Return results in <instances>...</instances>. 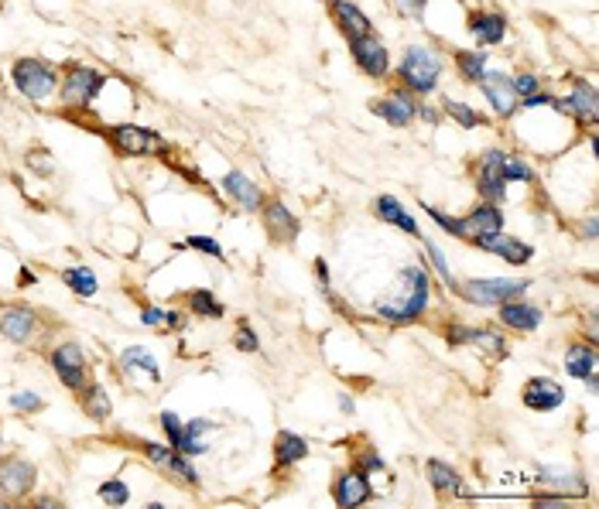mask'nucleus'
Listing matches in <instances>:
<instances>
[{
	"label": "nucleus",
	"instance_id": "43",
	"mask_svg": "<svg viewBox=\"0 0 599 509\" xmlns=\"http://www.w3.org/2000/svg\"><path fill=\"white\" fill-rule=\"evenodd\" d=\"M401 14H411V18H421L425 14V0H394Z\"/></svg>",
	"mask_w": 599,
	"mask_h": 509
},
{
	"label": "nucleus",
	"instance_id": "47",
	"mask_svg": "<svg viewBox=\"0 0 599 509\" xmlns=\"http://www.w3.org/2000/svg\"><path fill=\"white\" fill-rule=\"evenodd\" d=\"M439 117H442V113H435V110H432V106H425V120H432V124H435V120H439Z\"/></svg>",
	"mask_w": 599,
	"mask_h": 509
},
{
	"label": "nucleus",
	"instance_id": "15",
	"mask_svg": "<svg viewBox=\"0 0 599 509\" xmlns=\"http://www.w3.org/2000/svg\"><path fill=\"white\" fill-rule=\"evenodd\" d=\"M476 247L487 250V254H496L500 260H507V263H514V267H521V263H527V260L534 256V250H531L527 243L514 239V236H503V230L490 232V236H480Z\"/></svg>",
	"mask_w": 599,
	"mask_h": 509
},
{
	"label": "nucleus",
	"instance_id": "34",
	"mask_svg": "<svg viewBox=\"0 0 599 509\" xmlns=\"http://www.w3.org/2000/svg\"><path fill=\"white\" fill-rule=\"evenodd\" d=\"M100 499H104L106 506H127L131 503V489L124 479H110V482L100 485Z\"/></svg>",
	"mask_w": 599,
	"mask_h": 509
},
{
	"label": "nucleus",
	"instance_id": "16",
	"mask_svg": "<svg viewBox=\"0 0 599 509\" xmlns=\"http://www.w3.org/2000/svg\"><path fill=\"white\" fill-rule=\"evenodd\" d=\"M35 331H38V315L31 308H7V311H0V335L4 338L25 346V342L35 338Z\"/></svg>",
	"mask_w": 599,
	"mask_h": 509
},
{
	"label": "nucleus",
	"instance_id": "41",
	"mask_svg": "<svg viewBox=\"0 0 599 509\" xmlns=\"http://www.w3.org/2000/svg\"><path fill=\"white\" fill-rule=\"evenodd\" d=\"M236 349H240V353H257V349H261V346H257V335L247 329V322L236 331Z\"/></svg>",
	"mask_w": 599,
	"mask_h": 509
},
{
	"label": "nucleus",
	"instance_id": "19",
	"mask_svg": "<svg viewBox=\"0 0 599 509\" xmlns=\"http://www.w3.org/2000/svg\"><path fill=\"white\" fill-rule=\"evenodd\" d=\"M333 499L336 506L349 509V506H364L370 499V482H366L364 472H346L336 479V489H333Z\"/></svg>",
	"mask_w": 599,
	"mask_h": 509
},
{
	"label": "nucleus",
	"instance_id": "28",
	"mask_svg": "<svg viewBox=\"0 0 599 509\" xmlns=\"http://www.w3.org/2000/svg\"><path fill=\"white\" fill-rule=\"evenodd\" d=\"M79 404H82V410H86L93 421H106V417L113 414L110 393H106L100 383H86V386L79 390Z\"/></svg>",
	"mask_w": 599,
	"mask_h": 509
},
{
	"label": "nucleus",
	"instance_id": "39",
	"mask_svg": "<svg viewBox=\"0 0 599 509\" xmlns=\"http://www.w3.org/2000/svg\"><path fill=\"white\" fill-rule=\"evenodd\" d=\"M11 407L21 410V414H38V410L45 407V400H42L38 393H14V397H11Z\"/></svg>",
	"mask_w": 599,
	"mask_h": 509
},
{
	"label": "nucleus",
	"instance_id": "5",
	"mask_svg": "<svg viewBox=\"0 0 599 509\" xmlns=\"http://www.w3.org/2000/svg\"><path fill=\"white\" fill-rule=\"evenodd\" d=\"M110 144L120 154H131V157H141V154H165V137L155 133L148 127H137V124H117L110 127Z\"/></svg>",
	"mask_w": 599,
	"mask_h": 509
},
{
	"label": "nucleus",
	"instance_id": "18",
	"mask_svg": "<svg viewBox=\"0 0 599 509\" xmlns=\"http://www.w3.org/2000/svg\"><path fill=\"white\" fill-rule=\"evenodd\" d=\"M373 113L384 117L391 127H408V124L415 120L418 106L404 89H397V93H388L384 100H373Z\"/></svg>",
	"mask_w": 599,
	"mask_h": 509
},
{
	"label": "nucleus",
	"instance_id": "9",
	"mask_svg": "<svg viewBox=\"0 0 599 509\" xmlns=\"http://www.w3.org/2000/svg\"><path fill=\"white\" fill-rule=\"evenodd\" d=\"M521 400L527 410L548 414V410H558L565 404V390L555 380H548V376H534V380H527V386H524Z\"/></svg>",
	"mask_w": 599,
	"mask_h": 509
},
{
	"label": "nucleus",
	"instance_id": "29",
	"mask_svg": "<svg viewBox=\"0 0 599 509\" xmlns=\"http://www.w3.org/2000/svg\"><path fill=\"white\" fill-rule=\"evenodd\" d=\"M305 455H309L305 437H298V434H291V431L278 434V441H274V461H278V468H288V465L302 461Z\"/></svg>",
	"mask_w": 599,
	"mask_h": 509
},
{
	"label": "nucleus",
	"instance_id": "8",
	"mask_svg": "<svg viewBox=\"0 0 599 509\" xmlns=\"http://www.w3.org/2000/svg\"><path fill=\"white\" fill-rule=\"evenodd\" d=\"M349 55H353V62L364 69L366 76L373 79H384L388 69H391L388 49H384L373 34H353V38H349Z\"/></svg>",
	"mask_w": 599,
	"mask_h": 509
},
{
	"label": "nucleus",
	"instance_id": "35",
	"mask_svg": "<svg viewBox=\"0 0 599 509\" xmlns=\"http://www.w3.org/2000/svg\"><path fill=\"white\" fill-rule=\"evenodd\" d=\"M120 362H124V369H144L151 380H157V366L148 349H127V353L120 356Z\"/></svg>",
	"mask_w": 599,
	"mask_h": 509
},
{
	"label": "nucleus",
	"instance_id": "30",
	"mask_svg": "<svg viewBox=\"0 0 599 509\" xmlns=\"http://www.w3.org/2000/svg\"><path fill=\"white\" fill-rule=\"evenodd\" d=\"M62 280L69 284V291L79 294V298H93L96 287H100V284H96V274H93L89 267H69V270L62 274Z\"/></svg>",
	"mask_w": 599,
	"mask_h": 509
},
{
	"label": "nucleus",
	"instance_id": "4",
	"mask_svg": "<svg viewBox=\"0 0 599 509\" xmlns=\"http://www.w3.org/2000/svg\"><path fill=\"white\" fill-rule=\"evenodd\" d=\"M524 291H527V280H466L463 287H459V294L472 301V305H503V301H514V298H521Z\"/></svg>",
	"mask_w": 599,
	"mask_h": 509
},
{
	"label": "nucleus",
	"instance_id": "11",
	"mask_svg": "<svg viewBox=\"0 0 599 509\" xmlns=\"http://www.w3.org/2000/svg\"><path fill=\"white\" fill-rule=\"evenodd\" d=\"M456 226H459L456 236H466V239L476 243L480 236H490V232L503 230V216H500V209H496L494 202H483V205H476L466 219H459Z\"/></svg>",
	"mask_w": 599,
	"mask_h": 509
},
{
	"label": "nucleus",
	"instance_id": "33",
	"mask_svg": "<svg viewBox=\"0 0 599 509\" xmlns=\"http://www.w3.org/2000/svg\"><path fill=\"white\" fill-rule=\"evenodd\" d=\"M456 65H459L463 79L480 82L483 72H487V55H483V51H459V55H456Z\"/></svg>",
	"mask_w": 599,
	"mask_h": 509
},
{
	"label": "nucleus",
	"instance_id": "31",
	"mask_svg": "<svg viewBox=\"0 0 599 509\" xmlns=\"http://www.w3.org/2000/svg\"><path fill=\"white\" fill-rule=\"evenodd\" d=\"M428 482L435 492H459V475L452 472V465H445V461H428Z\"/></svg>",
	"mask_w": 599,
	"mask_h": 509
},
{
	"label": "nucleus",
	"instance_id": "27",
	"mask_svg": "<svg viewBox=\"0 0 599 509\" xmlns=\"http://www.w3.org/2000/svg\"><path fill=\"white\" fill-rule=\"evenodd\" d=\"M373 209H377V216H380L384 223H391V226H397V230L411 232V236H418V232H421V230H418V223H415V216H411L404 205L397 202L394 195H380Z\"/></svg>",
	"mask_w": 599,
	"mask_h": 509
},
{
	"label": "nucleus",
	"instance_id": "44",
	"mask_svg": "<svg viewBox=\"0 0 599 509\" xmlns=\"http://www.w3.org/2000/svg\"><path fill=\"white\" fill-rule=\"evenodd\" d=\"M428 256H432V263H435V270H439V277H442L445 284H452V277H449V267H445V256L439 254V247H428Z\"/></svg>",
	"mask_w": 599,
	"mask_h": 509
},
{
	"label": "nucleus",
	"instance_id": "38",
	"mask_svg": "<svg viewBox=\"0 0 599 509\" xmlns=\"http://www.w3.org/2000/svg\"><path fill=\"white\" fill-rule=\"evenodd\" d=\"M531 179H534L531 164H524L518 157H507V161H503V181H531Z\"/></svg>",
	"mask_w": 599,
	"mask_h": 509
},
{
	"label": "nucleus",
	"instance_id": "2",
	"mask_svg": "<svg viewBox=\"0 0 599 509\" xmlns=\"http://www.w3.org/2000/svg\"><path fill=\"white\" fill-rule=\"evenodd\" d=\"M439 76H442V58L425 45H411L404 51V62H401V79L404 86L415 93V96H428L435 93L439 86Z\"/></svg>",
	"mask_w": 599,
	"mask_h": 509
},
{
	"label": "nucleus",
	"instance_id": "24",
	"mask_svg": "<svg viewBox=\"0 0 599 509\" xmlns=\"http://www.w3.org/2000/svg\"><path fill=\"white\" fill-rule=\"evenodd\" d=\"M500 322L511 325V329H521V331H534L541 325V311L527 301H503L500 305Z\"/></svg>",
	"mask_w": 599,
	"mask_h": 509
},
{
	"label": "nucleus",
	"instance_id": "21",
	"mask_svg": "<svg viewBox=\"0 0 599 509\" xmlns=\"http://www.w3.org/2000/svg\"><path fill=\"white\" fill-rule=\"evenodd\" d=\"M329 11H333V18H336V25L342 27V34H349V38H353V34H373L370 18H366L353 0H329Z\"/></svg>",
	"mask_w": 599,
	"mask_h": 509
},
{
	"label": "nucleus",
	"instance_id": "40",
	"mask_svg": "<svg viewBox=\"0 0 599 509\" xmlns=\"http://www.w3.org/2000/svg\"><path fill=\"white\" fill-rule=\"evenodd\" d=\"M182 247H188V250H199V254H209V256H223V247H219L216 239H209V236H188Z\"/></svg>",
	"mask_w": 599,
	"mask_h": 509
},
{
	"label": "nucleus",
	"instance_id": "32",
	"mask_svg": "<svg viewBox=\"0 0 599 509\" xmlns=\"http://www.w3.org/2000/svg\"><path fill=\"white\" fill-rule=\"evenodd\" d=\"M185 301H188V308H192L196 315H203V318H223V311H227V308L219 305L209 291H203V287H199V291H188Z\"/></svg>",
	"mask_w": 599,
	"mask_h": 509
},
{
	"label": "nucleus",
	"instance_id": "45",
	"mask_svg": "<svg viewBox=\"0 0 599 509\" xmlns=\"http://www.w3.org/2000/svg\"><path fill=\"white\" fill-rule=\"evenodd\" d=\"M27 161H35V164H31V168H35V171H38V175H49V171H52V168H49V154H45V151L31 154V157H27Z\"/></svg>",
	"mask_w": 599,
	"mask_h": 509
},
{
	"label": "nucleus",
	"instance_id": "25",
	"mask_svg": "<svg viewBox=\"0 0 599 509\" xmlns=\"http://www.w3.org/2000/svg\"><path fill=\"white\" fill-rule=\"evenodd\" d=\"M223 192L234 199L236 205H243V209H257L261 205V188L254 185V181L247 179L243 171H230L227 179H223Z\"/></svg>",
	"mask_w": 599,
	"mask_h": 509
},
{
	"label": "nucleus",
	"instance_id": "36",
	"mask_svg": "<svg viewBox=\"0 0 599 509\" xmlns=\"http://www.w3.org/2000/svg\"><path fill=\"white\" fill-rule=\"evenodd\" d=\"M161 428H165V437H168V444L179 452L182 448V441H185V424L172 414V410H165L161 414Z\"/></svg>",
	"mask_w": 599,
	"mask_h": 509
},
{
	"label": "nucleus",
	"instance_id": "1",
	"mask_svg": "<svg viewBox=\"0 0 599 509\" xmlns=\"http://www.w3.org/2000/svg\"><path fill=\"white\" fill-rule=\"evenodd\" d=\"M428 305V274L421 267H404L388 298H380L377 315L388 322H415Z\"/></svg>",
	"mask_w": 599,
	"mask_h": 509
},
{
	"label": "nucleus",
	"instance_id": "46",
	"mask_svg": "<svg viewBox=\"0 0 599 509\" xmlns=\"http://www.w3.org/2000/svg\"><path fill=\"white\" fill-rule=\"evenodd\" d=\"M165 315H168V311H161V308H148V311L141 315V322H144V325H157V322H165Z\"/></svg>",
	"mask_w": 599,
	"mask_h": 509
},
{
	"label": "nucleus",
	"instance_id": "3",
	"mask_svg": "<svg viewBox=\"0 0 599 509\" xmlns=\"http://www.w3.org/2000/svg\"><path fill=\"white\" fill-rule=\"evenodd\" d=\"M11 76H14L18 93H25L27 100H35V103L49 100L55 93V86H58L55 69L49 62H42V58H18L14 69H11Z\"/></svg>",
	"mask_w": 599,
	"mask_h": 509
},
{
	"label": "nucleus",
	"instance_id": "26",
	"mask_svg": "<svg viewBox=\"0 0 599 509\" xmlns=\"http://www.w3.org/2000/svg\"><path fill=\"white\" fill-rule=\"evenodd\" d=\"M302 230V223L288 212L281 202H267V232L278 239V243H291Z\"/></svg>",
	"mask_w": 599,
	"mask_h": 509
},
{
	"label": "nucleus",
	"instance_id": "20",
	"mask_svg": "<svg viewBox=\"0 0 599 509\" xmlns=\"http://www.w3.org/2000/svg\"><path fill=\"white\" fill-rule=\"evenodd\" d=\"M469 31L480 45H500L507 34V21L494 11H472L469 14Z\"/></svg>",
	"mask_w": 599,
	"mask_h": 509
},
{
	"label": "nucleus",
	"instance_id": "13",
	"mask_svg": "<svg viewBox=\"0 0 599 509\" xmlns=\"http://www.w3.org/2000/svg\"><path fill=\"white\" fill-rule=\"evenodd\" d=\"M141 448H144V455H148V459L155 461L157 468H165V472H172V475H179L182 482H192V485L199 482V475H196V468L188 465V455H182V452H175L172 444L165 448V444H155V441H144Z\"/></svg>",
	"mask_w": 599,
	"mask_h": 509
},
{
	"label": "nucleus",
	"instance_id": "14",
	"mask_svg": "<svg viewBox=\"0 0 599 509\" xmlns=\"http://www.w3.org/2000/svg\"><path fill=\"white\" fill-rule=\"evenodd\" d=\"M35 489V465L25 459H14V461H0V492L4 496H14L21 499Z\"/></svg>",
	"mask_w": 599,
	"mask_h": 509
},
{
	"label": "nucleus",
	"instance_id": "48",
	"mask_svg": "<svg viewBox=\"0 0 599 509\" xmlns=\"http://www.w3.org/2000/svg\"><path fill=\"white\" fill-rule=\"evenodd\" d=\"M339 407L349 414V410H353V400H349V397H339Z\"/></svg>",
	"mask_w": 599,
	"mask_h": 509
},
{
	"label": "nucleus",
	"instance_id": "23",
	"mask_svg": "<svg viewBox=\"0 0 599 509\" xmlns=\"http://www.w3.org/2000/svg\"><path fill=\"white\" fill-rule=\"evenodd\" d=\"M449 342H452V346H469V342H472V346H483L490 356H503V353H507L503 338H500L494 329H459V325H456V329L449 331Z\"/></svg>",
	"mask_w": 599,
	"mask_h": 509
},
{
	"label": "nucleus",
	"instance_id": "10",
	"mask_svg": "<svg viewBox=\"0 0 599 509\" xmlns=\"http://www.w3.org/2000/svg\"><path fill=\"white\" fill-rule=\"evenodd\" d=\"M503 161H507L503 151H487L483 161H480V175H476L480 195L494 205L503 199V188H507V181H503Z\"/></svg>",
	"mask_w": 599,
	"mask_h": 509
},
{
	"label": "nucleus",
	"instance_id": "6",
	"mask_svg": "<svg viewBox=\"0 0 599 509\" xmlns=\"http://www.w3.org/2000/svg\"><path fill=\"white\" fill-rule=\"evenodd\" d=\"M49 362H52L55 376L62 380V386H69L76 393L86 386V353H82L79 342H62L58 349H52Z\"/></svg>",
	"mask_w": 599,
	"mask_h": 509
},
{
	"label": "nucleus",
	"instance_id": "7",
	"mask_svg": "<svg viewBox=\"0 0 599 509\" xmlns=\"http://www.w3.org/2000/svg\"><path fill=\"white\" fill-rule=\"evenodd\" d=\"M62 86V103H69V106H89V103L96 100V93L106 86V79L100 72H93V69H86V65H73L69 69V76L58 82Z\"/></svg>",
	"mask_w": 599,
	"mask_h": 509
},
{
	"label": "nucleus",
	"instance_id": "17",
	"mask_svg": "<svg viewBox=\"0 0 599 509\" xmlns=\"http://www.w3.org/2000/svg\"><path fill=\"white\" fill-rule=\"evenodd\" d=\"M562 113H569L575 120H586V124H596L599 117V103H596V89L589 82H575V93L565 100H551Z\"/></svg>",
	"mask_w": 599,
	"mask_h": 509
},
{
	"label": "nucleus",
	"instance_id": "22",
	"mask_svg": "<svg viewBox=\"0 0 599 509\" xmlns=\"http://www.w3.org/2000/svg\"><path fill=\"white\" fill-rule=\"evenodd\" d=\"M596 349L593 346H572L565 356V373L575 380H586L589 390H596Z\"/></svg>",
	"mask_w": 599,
	"mask_h": 509
},
{
	"label": "nucleus",
	"instance_id": "42",
	"mask_svg": "<svg viewBox=\"0 0 599 509\" xmlns=\"http://www.w3.org/2000/svg\"><path fill=\"white\" fill-rule=\"evenodd\" d=\"M511 86H514V93H518V96H534V93H538V79L534 76L511 79Z\"/></svg>",
	"mask_w": 599,
	"mask_h": 509
},
{
	"label": "nucleus",
	"instance_id": "12",
	"mask_svg": "<svg viewBox=\"0 0 599 509\" xmlns=\"http://www.w3.org/2000/svg\"><path fill=\"white\" fill-rule=\"evenodd\" d=\"M480 89H483L487 103L494 106L496 117H511V113L518 110V93H514L511 79L503 76V72H483V79H480Z\"/></svg>",
	"mask_w": 599,
	"mask_h": 509
},
{
	"label": "nucleus",
	"instance_id": "37",
	"mask_svg": "<svg viewBox=\"0 0 599 509\" xmlns=\"http://www.w3.org/2000/svg\"><path fill=\"white\" fill-rule=\"evenodd\" d=\"M445 113H449L456 124H463V127H480V117L472 113V106H466V103L449 100V103H445Z\"/></svg>",
	"mask_w": 599,
	"mask_h": 509
}]
</instances>
